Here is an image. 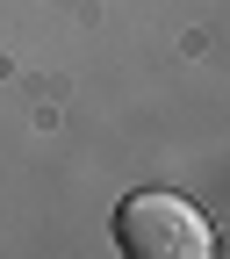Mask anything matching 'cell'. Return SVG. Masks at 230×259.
<instances>
[{"mask_svg": "<svg viewBox=\"0 0 230 259\" xmlns=\"http://www.w3.org/2000/svg\"><path fill=\"white\" fill-rule=\"evenodd\" d=\"M115 245L129 259H209L216 252V238H209V223L194 216V202H180L166 187H137L115 209Z\"/></svg>", "mask_w": 230, "mask_h": 259, "instance_id": "1", "label": "cell"}]
</instances>
